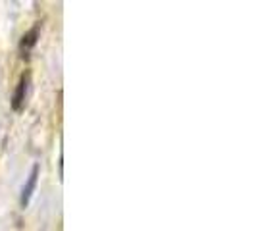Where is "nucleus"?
I'll use <instances>...</instances> for the list:
<instances>
[{"instance_id":"nucleus-1","label":"nucleus","mask_w":256,"mask_h":231,"mask_svg":"<svg viewBox=\"0 0 256 231\" xmlns=\"http://www.w3.org/2000/svg\"><path fill=\"white\" fill-rule=\"evenodd\" d=\"M27 85H29V74H24V76H22V79H20V83H18L16 94H14V100H12L14 110H22V106H24V102H26Z\"/></svg>"},{"instance_id":"nucleus-2","label":"nucleus","mask_w":256,"mask_h":231,"mask_svg":"<svg viewBox=\"0 0 256 231\" xmlns=\"http://www.w3.org/2000/svg\"><path fill=\"white\" fill-rule=\"evenodd\" d=\"M37 178H38V166H33L29 181H27V185L24 187V192H22V206L29 204V198H31V194L35 191V185H37Z\"/></svg>"},{"instance_id":"nucleus-3","label":"nucleus","mask_w":256,"mask_h":231,"mask_svg":"<svg viewBox=\"0 0 256 231\" xmlns=\"http://www.w3.org/2000/svg\"><path fill=\"white\" fill-rule=\"evenodd\" d=\"M37 35H38V27H33L27 35H24V38H22V44H20V50L24 52V56H26L27 52L33 48V44L37 42Z\"/></svg>"}]
</instances>
